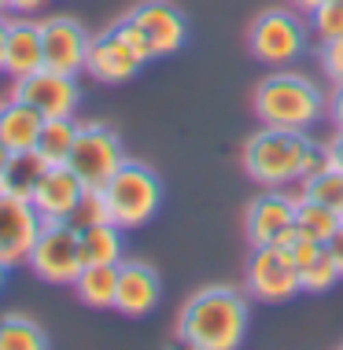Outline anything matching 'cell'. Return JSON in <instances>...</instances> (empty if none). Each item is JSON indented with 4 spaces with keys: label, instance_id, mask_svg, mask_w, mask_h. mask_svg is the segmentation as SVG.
<instances>
[{
    "label": "cell",
    "instance_id": "6da1fadb",
    "mask_svg": "<svg viewBox=\"0 0 343 350\" xmlns=\"http://www.w3.org/2000/svg\"><path fill=\"white\" fill-rule=\"evenodd\" d=\"M251 325V295L233 284H207L177 314V343L188 350H236Z\"/></svg>",
    "mask_w": 343,
    "mask_h": 350
},
{
    "label": "cell",
    "instance_id": "7a4b0ae2",
    "mask_svg": "<svg viewBox=\"0 0 343 350\" xmlns=\"http://www.w3.org/2000/svg\"><path fill=\"white\" fill-rule=\"evenodd\" d=\"M329 115V96L321 85L292 67H273V74L255 85V118L273 129L307 133L314 122Z\"/></svg>",
    "mask_w": 343,
    "mask_h": 350
},
{
    "label": "cell",
    "instance_id": "3957f363",
    "mask_svg": "<svg viewBox=\"0 0 343 350\" xmlns=\"http://www.w3.org/2000/svg\"><path fill=\"white\" fill-rule=\"evenodd\" d=\"M310 137L299 129H273L259 126L240 148L244 174L262 188H288L299 185L303 155H307Z\"/></svg>",
    "mask_w": 343,
    "mask_h": 350
},
{
    "label": "cell",
    "instance_id": "277c9868",
    "mask_svg": "<svg viewBox=\"0 0 343 350\" xmlns=\"http://www.w3.org/2000/svg\"><path fill=\"white\" fill-rule=\"evenodd\" d=\"M103 196H107L111 206V221L118 229H140L163 206V181L148 163H137V159H126L103 185Z\"/></svg>",
    "mask_w": 343,
    "mask_h": 350
},
{
    "label": "cell",
    "instance_id": "5b68a950",
    "mask_svg": "<svg viewBox=\"0 0 343 350\" xmlns=\"http://www.w3.org/2000/svg\"><path fill=\"white\" fill-rule=\"evenodd\" d=\"M310 44V23L299 8H266L247 30V49L266 67H292Z\"/></svg>",
    "mask_w": 343,
    "mask_h": 350
},
{
    "label": "cell",
    "instance_id": "8992f818",
    "mask_svg": "<svg viewBox=\"0 0 343 350\" xmlns=\"http://www.w3.org/2000/svg\"><path fill=\"white\" fill-rule=\"evenodd\" d=\"M26 266L34 269L37 280L60 284V288H74L78 273L85 269L81 258V236L71 221H45L41 236H37Z\"/></svg>",
    "mask_w": 343,
    "mask_h": 350
},
{
    "label": "cell",
    "instance_id": "52a82bcc",
    "mask_svg": "<svg viewBox=\"0 0 343 350\" xmlns=\"http://www.w3.org/2000/svg\"><path fill=\"white\" fill-rule=\"evenodd\" d=\"M299 291H303L299 262L292 258L288 247H277V243L251 247V258H247V295L259 302H288Z\"/></svg>",
    "mask_w": 343,
    "mask_h": 350
},
{
    "label": "cell",
    "instance_id": "ba28073f",
    "mask_svg": "<svg viewBox=\"0 0 343 350\" xmlns=\"http://www.w3.org/2000/svg\"><path fill=\"white\" fill-rule=\"evenodd\" d=\"M71 170L81 177L85 185H107V177L126 163V148L122 137L114 133L107 122H81L78 126V140L71 151Z\"/></svg>",
    "mask_w": 343,
    "mask_h": 350
},
{
    "label": "cell",
    "instance_id": "9c48e42d",
    "mask_svg": "<svg viewBox=\"0 0 343 350\" xmlns=\"http://www.w3.org/2000/svg\"><path fill=\"white\" fill-rule=\"evenodd\" d=\"M12 92L23 96L26 103H34L45 118H71V115H78V103H81L78 74H63L52 67H41L30 78L15 81Z\"/></svg>",
    "mask_w": 343,
    "mask_h": 350
},
{
    "label": "cell",
    "instance_id": "30bf717a",
    "mask_svg": "<svg viewBox=\"0 0 343 350\" xmlns=\"http://www.w3.org/2000/svg\"><path fill=\"white\" fill-rule=\"evenodd\" d=\"M41 41H45V67L63 70V74H85L92 33L74 15L41 18Z\"/></svg>",
    "mask_w": 343,
    "mask_h": 350
},
{
    "label": "cell",
    "instance_id": "8fae6325",
    "mask_svg": "<svg viewBox=\"0 0 343 350\" xmlns=\"http://www.w3.org/2000/svg\"><path fill=\"white\" fill-rule=\"evenodd\" d=\"M41 229H45V217L37 214V206L30 200L0 196V258L12 269L26 266Z\"/></svg>",
    "mask_w": 343,
    "mask_h": 350
},
{
    "label": "cell",
    "instance_id": "7c38bea8",
    "mask_svg": "<svg viewBox=\"0 0 343 350\" xmlns=\"http://www.w3.org/2000/svg\"><path fill=\"white\" fill-rule=\"evenodd\" d=\"M129 18L144 30L155 59H159V55H174V52L185 49L188 23H185V15H181L170 0H144V4H137L129 12Z\"/></svg>",
    "mask_w": 343,
    "mask_h": 350
},
{
    "label": "cell",
    "instance_id": "4fadbf2b",
    "mask_svg": "<svg viewBox=\"0 0 343 350\" xmlns=\"http://www.w3.org/2000/svg\"><path fill=\"white\" fill-rule=\"evenodd\" d=\"M144 67L137 52L129 49L114 30L107 33H97L89 44V59H85V74L100 85H126L137 78V70Z\"/></svg>",
    "mask_w": 343,
    "mask_h": 350
},
{
    "label": "cell",
    "instance_id": "5bb4252c",
    "mask_svg": "<svg viewBox=\"0 0 343 350\" xmlns=\"http://www.w3.org/2000/svg\"><path fill=\"white\" fill-rule=\"evenodd\" d=\"M295 203H299V192H284V188H266L262 196H255L251 206H247L244 229L251 247H262V243H273L277 236L295 221Z\"/></svg>",
    "mask_w": 343,
    "mask_h": 350
},
{
    "label": "cell",
    "instance_id": "9a60e30c",
    "mask_svg": "<svg viewBox=\"0 0 343 350\" xmlns=\"http://www.w3.org/2000/svg\"><path fill=\"white\" fill-rule=\"evenodd\" d=\"M163 299V280L148 262H118V291H114V310L122 317H148Z\"/></svg>",
    "mask_w": 343,
    "mask_h": 350
},
{
    "label": "cell",
    "instance_id": "2e32d148",
    "mask_svg": "<svg viewBox=\"0 0 343 350\" xmlns=\"http://www.w3.org/2000/svg\"><path fill=\"white\" fill-rule=\"evenodd\" d=\"M85 192V181L71 170V163H55L45 170V177L37 181L30 203L37 206V214L45 217V221H66L71 211L78 206Z\"/></svg>",
    "mask_w": 343,
    "mask_h": 350
},
{
    "label": "cell",
    "instance_id": "e0dca14e",
    "mask_svg": "<svg viewBox=\"0 0 343 350\" xmlns=\"http://www.w3.org/2000/svg\"><path fill=\"white\" fill-rule=\"evenodd\" d=\"M45 67V41H41V18L34 15H8V55L4 74L12 81L30 78Z\"/></svg>",
    "mask_w": 343,
    "mask_h": 350
},
{
    "label": "cell",
    "instance_id": "ac0fdd59",
    "mask_svg": "<svg viewBox=\"0 0 343 350\" xmlns=\"http://www.w3.org/2000/svg\"><path fill=\"white\" fill-rule=\"evenodd\" d=\"M45 126V115L26 103L23 96H8L0 100V140H4L8 151H30L37 144V133Z\"/></svg>",
    "mask_w": 343,
    "mask_h": 350
},
{
    "label": "cell",
    "instance_id": "d6986e66",
    "mask_svg": "<svg viewBox=\"0 0 343 350\" xmlns=\"http://www.w3.org/2000/svg\"><path fill=\"white\" fill-rule=\"evenodd\" d=\"M45 170H49V163L37 155V148H30V151H12V155H8V163L0 166V196L30 200L37 181L45 177Z\"/></svg>",
    "mask_w": 343,
    "mask_h": 350
},
{
    "label": "cell",
    "instance_id": "ffe728a7",
    "mask_svg": "<svg viewBox=\"0 0 343 350\" xmlns=\"http://www.w3.org/2000/svg\"><path fill=\"white\" fill-rule=\"evenodd\" d=\"M122 232L114 221H103V225H92V229H81V258L85 266H118L122 262Z\"/></svg>",
    "mask_w": 343,
    "mask_h": 350
},
{
    "label": "cell",
    "instance_id": "44dd1931",
    "mask_svg": "<svg viewBox=\"0 0 343 350\" xmlns=\"http://www.w3.org/2000/svg\"><path fill=\"white\" fill-rule=\"evenodd\" d=\"M74 291L85 306L114 310V291H118V266H85L74 280Z\"/></svg>",
    "mask_w": 343,
    "mask_h": 350
},
{
    "label": "cell",
    "instance_id": "7402d4cb",
    "mask_svg": "<svg viewBox=\"0 0 343 350\" xmlns=\"http://www.w3.org/2000/svg\"><path fill=\"white\" fill-rule=\"evenodd\" d=\"M78 126L81 122L78 118H45V126H41V133H37V155L45 159L49 166L55 163H66L71 159V151H74V140H78Z\"/></svg>",
    "mask_w": 343,
    "mask_h": 350
},
{
    "label": "cell",
    "instance_id": "603a6c76",
    "mask_svg": "<svg viewBox=\"0 0 343 350\" xmlns=\"http://www.w3.org/2000/svg\"><path fill=\"white\" fill-rule=\"evenodd\" d=\"M295 225H299V232L307 236V240L329 243L332 236L340 232L343 214L336 211V206H325V203H318V200L299 196V203H295Z\"/></svg>",
    "mask_w": 343,
    "mask_h": 350
},
{
    "label": "cell",
    "instance_id": "cb8c5ba5",
    "mask_svg": "<svg viewBox=\"0 0 343 350\" xmlns=\"http://www.w3.org/2000/svg\"><path fill=\"white\" fill-rule=\"evenodd\" d=\"M49 332L26 314H4L0 317V350H45Z\"/></svg>",
    "mask_w": 343,
    "mask_h": 350
},
{
    "label": "cell",
    "instance_id": "d4e9b609",
    "mask_svg": "<svg viewBox=\"0 0 343 350\" xmlns=\"http://www.w3.org/2000/svg\"><path fill=\"white\" fill-rule=\"evenodd\" d=\"M299 196H307V200H318L325 206H336L343 211V166H329L325 174L318 177H307V181H299Z\"/></svg>",
    "mask_w": 343,
    "mask_h": 350
},
{
    "label": "cell",
    "instance_id": "484cf974",
    "mask_svg": "<svg viewBox=\"0 0 343 350\" xmlns=\"http://www.w3.org/2000/svg\"><path fill=\"white\" fill-rule=\"evenodd\" d=\"M66 221H71L78 232H81V229H92V225L111 221V206H107L103 188H100V185H85L81 200H78V206L71 211V217H66Z\"/></svg>",
    "mask_w": 343,
    "mask_h": 350
},
{
    "label": "cell",
    "instance_id": "4316f807",
    "mask_svg": "<svg viewBox=\"0 0 343 350\" xmlns=\"http://www.w3.org/2000/svg\"><path fill=\"white\" fill-rule=\"evenodd\" d=\"M340 280L343 277H340V269H336V262H332L329 251H321L318 258H310L307 266L299 269V284H303L307 295H325V291H332Z\"/></svg>",
    "mask_w": 343,
    "mask_h": 350
},
{
    "label": "cell",
    "instance_id": "83f0119b",
    "mask_svg": "<svg viewBox=\"0 0 343 350\" xmlns=\"http://www.w3.org/2000/svg\"><path fill=\"white\" fill-rule=\"evenodd\" d=\"M307 23H310V33L321 41H332V37H343V0H325L318 4L314 12H307Z\"/></svg>",
    "mask_w": 343,
    "mask_h": 350
},
{
    "label": "cell",
    "instance_id": "f1b7e54d",
    "mask_svg": "<svg viewBox=\"0 0 343 350\" xmlns=\"http://www.w3.org/2000/svg\"><path fill=\"white\" fill-rule=\"evenodd\" d=\"M111 30L118 33L122 41H126L129 49L137 52V55H140V59H144V63H151V59H155V55H151V44H148L144 30H140V26H137V23H133V18H129V12L122 15V18H114V23H111Z\"/></svg>",
    "mask_w": 343,
    "mask_h": 350
},
{
    "label": "cell",
    "instance_id": "f546056e",
    "mask_svg": "<svg viewBox=\"0 0 343 350\" xmlns=\"http://www.w3.org/2000/svg\"><path fill=\"white\" fill-rule=\"evenodd\" d=\"M329 166H336V155H332L329 144H307V155H303V170H299V181H307V177H318L325 174ZM343 166V163H340Z\"/></svg>",
    "mask_w": 343,
    "mask_h": 350
},
{
    "label": "cell",
    "instance_id": "4dcf8cb0",
    "mask_svg": "<svg viewBox=\"0 0 343 350\" xmlns=\"http://www.w3.org/2000/svg\"><path fill=\"white\" fill-rule=\"evenodd\" d=\"M318 59H321V70H325V78L336 85L343 81V37H332V41H321V52H318Z\"/></svg>",
    "mask_w": 343,
    "mask_h": 350
},
{
    "label": "cell",
    "instance_id": "1f68e13d",
    "mask_svg": "<svg viewBox=\"0 0 343 350\" xmlns=\"http://www.w3.org/2000/svg\"><path fill=\"white\" fill-rule=\"evenodd\" d=\"M329 118L336 129H343V81H336L329 92Z\"/></svg>",
    "mask_w": 343,
    "mask_h": 350
},
{
    "label": "cell",
    "instance_id": "d6a6232c",
    "mask_svg": "<svg viewBox=\"0 0 343 350\" xmlns=\"http://www.w3.org/2000/svg\"><path fill=\"white\" fill-rule=\"evenodd\" d=\"M52 0H8V12L12 15H37L41 8H49Z\"/></svg>",
    "mask_w": 343,
    "mask_h": 350
},
{
    "label": "cell",
    "instance_id": "836d02e7",
    "mask_svg": "<svg viewBox=\"0 0 343 350\" xmlns=\"http://www.w3.org/2000/svg\"><path fill=\"white\" fill-rule=\"evenodd\" d=\"M325 251L332 254V262H336V269H340V277H343V225H340V232L325 243Z\"/></svg>",
    "mask_w": 343,
    "mask_h": 350
},
{
    "label": "cell",
    "instance_id": "e575fe53",
    "mask_svg": "<svg viewBox=\"0 0 343 350\" xmlns=\"http://www.w3.org/2000/svg\"><path fill=\"white\" fill-rule=\"evenodd\" d=\"M4 55H8V12L0 15V74H4Z\"/></svg>",
    "mask_w": 343,
    "mask_h": 350
},
{
    "label": "cell",
    "instance_id": "d590c367",
    "mask_svg": "<svg viewBox=\"0 0 343 350\" xmlns=\"http://www.w3.org/2000/svg\"><path fill=\"white\" fill-rule=\"evenodd\" d=\"M329 148H332V155H336V163H343V129H336V133H332Z\"/></svg>",
    "mask_w": 343,
    "mask_h": 350
},
{
    "label": "cell",
    "instance_id": "8d00e7d4",
    "mask_svg": "<svg viewBox=\"0 0 343 350\" xmlns=\"http://www.w3.org/2000/svg\"><path fill=\"white\" fill-rule=\"evenodd\" d=\"M292 8H299V12H314L318 4H325V0H288Z\"/></svg>",
    "mask_w": 343,
    "mask_h": 350
},
{
    "label": "cell",
    "instance_id": "74e56055",
    "mask_svg": "<svg viewBox=\"0 0 343 350\" xmlns=\"http://www.w3.org/2000/svg\"><path fill=\"white\" fill-rule=\"evenodd\" d=\"M8 269H12V266H8L4 258H0V291H4V284H8Z\"/></svg>",
    "mask_w": 343,
    "mask_h": 350
},
{
    "label": "cell",
    "instance_id": "f35d334b",
    "mask_svg": "<svg viewBox=\"0 0 343 350\" xmlns=\"http://www.w3.org/2000/svg\"><path fill=\"white\" fill-rule=\"evenodd\" d=\"M8 155H12V151H8V148H4V140H0V166L8 163Z\"/></svg>",
    "mask_w": 343,
    "mask_h": 350
},
{
    "label": "cell",
    "instance_id": "ab89813d",
    "mask_svg": "<svg viewBox=\"0 0 343 350\" xmlns=\"http://www.w3.org/2000/svg\"><path fill=\"white\" fill-rule=\"evenodd\" d=\"M8 12V0H0V15H4Z\"/></svg>",
    "mask_w": 343,
    "mask_h": 350
},
{
    "label": "cell",
    "instance_id": "60d3db41",
    "mask_svg": "<svg viewBox=\"0 0 343 350\" xmlns=\"http://www.w3.org/2000/svg\"><path fill=\"white\" fill-rule=\"evenodd\" d=\"M340 214H343V211H340Z\"/></svg>",
    "mask_w": 343,
    "mask_h": 350
}]
</instances>
